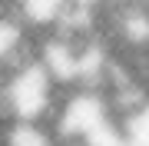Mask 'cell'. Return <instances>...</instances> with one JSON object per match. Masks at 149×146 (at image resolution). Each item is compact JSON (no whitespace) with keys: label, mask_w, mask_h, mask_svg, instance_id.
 <instances>
[{"label":"cell","mask_w":149,"mask_h":146,"mask_svg":"<svg viewBox=\"0 0 149 146\" xmlns=\"http://www.w3.org/2000/svg\"><path fill=\"white\" fill-rule=\"evenodd\" d=\"M60 136L43 119H7L0 146H56Z\"/></svg>","instance_id":"obj_2"},{"label":"cell","mask_w":149,"mask_h":146,"mask_svg":"<svg viewBox=\"0 0 149 146\" xmlns=\"http://www.w3.org/2000/svg\"><path fill=\"white\" fill-rule=\"evenodd\" d=\"M56 146H86V143H80V140H60Z\"/></svg>","instance_id":"obj_3"},{"label":"cell","mask_w":149,"mask_h":146,"mask_svg":"<svg viewBox=\"0 0 149 146\" xmlns=\"http://www.w3.org/2000/svg\"><path fill=\"white\" fill-rule=\"evenodd\" d=\"M0 96H3L7 119H43V123H50L60 106L63 90L56 87V80L50 76V70L37 57L7 73Z\"/></svg>","instance_id":"obj_1"}]
</instances>
